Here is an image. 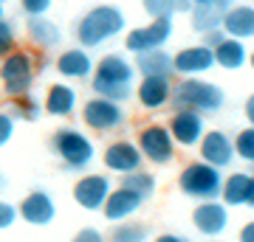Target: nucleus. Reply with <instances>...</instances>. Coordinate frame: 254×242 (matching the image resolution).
<instances>
[{
	"label": "nucleus",
	"instance_id": "21",
	"mask_svg": "<svg viewBox=\"0 0 254 242\" xmlns=\"http://www.w3.org/2000/svg\"><path fill=\"white\" fill-rule=\"evenodd\" d=\"M26 40L40 51H57L63 45V28L57 26L48 14H37V17H26Z\"/></svg>",
	"mask_w": 254,
	"mask_h": 242
},
{
	"label": "nucleus",
	"instance_id": "44",
	"mask_svg": "<svg viewBox=\"0 0 254 242\" xmlns=\"http://www.w3.org/2000/svg\"><path fill=\"white\" fill-rule=\"evenodd\" d=\"M9 189V178H6V172L0 169V192H6Z\"/></svg>",
	"mask_w": 254,
	"mask_h": 242
},
{
	"label": "nucleus",
	"instance_id": "16",
	"mask_svg": "<svg viewBox=\"0 0 254 242\" xmlns=\"http://www.w3.org/2000/svg\"><path fill=\"white\" fill-rule=\"evenodd\" d=\"M206 130V116L198 110H173L170 116V133L181 149H195Z\"/></svg>",
	"mask_w": 254,
	"mask_h": 242
},
{
	"label": "nucleus",
	"instance_id": "20",
	"mask_svg": "<svg viewBox=\"0 0 254 242\" xmlns=\"http://www.w3.org/2000/svg\"><path fill=\"white\" fill-rule=\"evenodd\" d=\"M144 206V197L138 194L136 189L130 186H113V192L108 194V200H105V206H102V214H105V220L108 223H127V220H133V217L138 214V208Z\"/></svg>",
	"mask_w": 254,
	"mask_h": 242
},
{
	"label": "nucleus",
	"instance_id": "33",
	"mask_svg": "<svg viewBox=\"0 0 254 242\" xmlns=\"http://www.w3.org/2000/svg\"><path fill=\"white\" fill-rule=\"evenodd\" d=\"M14 133H17V116L11 110H0V149L9 146Z\"/></svg>",
	"mask_w": 254,
	"mask_h": 242
},
{
	"label": "nucleus",
	"instance_id": "13",
	"mask_svg": "<svg viewBox=\"0 0 254 242\" xmlns=\"http://www.w3.org/2000/svg\"><path fill=\"white\" fill-rule=\"evenodd\" d=\"M133 99L144 113H161L173 99V76H138Z\"/></svg>",
	"mask_w": 254,
	"mask_h": 242
},
{
	"label": "nucleus",
	"instance_id": "30",
	"mask_svg": "<svg viewBox=\"0 0 254 242\" xmlns=\"http://www.w3.org/2000/svg\"><path fill=\"white\" fill-rule=\"evenodd\" d=\"M113 242H144L147 240V228L144 225H133V223H116L110 231Z\"/></svg>",
	"mask_w": 254,
	"mask_h": 242
},
{
	"label": "nucleus",
	"instance_id": "46",
	"mask_svg": "<svg viewBox=\"0 0 254 242\" xmlns=\"http://www.w3.org/2000/svg\"><path fill=\"white\" fill-rule=\"evenodd\" d=\"M249 68H252V73H254V48H252V54H249Z\"/></svg>",
	"mask_w": 254,
	"mask_h": 242
},
{
	"label": "nucleus",
	"instance_id": "15",
	"mask_svg": "<svg viewBox=\"0 0 254 242\" xmlns=\"http://www.w3.org/2000/svg\"><path fill=\"white\" fill-rule=\"evenodd\" d=\"M195 149H198L200 161L212 163V166H218V169H229V166L237 161L235 135H229L226 130H206Z\"/></svg>",
	"mask_w": 254,
	"mask_h": 242
},
{
	"label": "nucleus",
	"instance_id": "42",
	"mask_svg": "<svg viewBox=\"0 0 254 242\" xmlns=\"http://www.w3.org/2000/svg\"><path fill=\"white\" fill-rule=\"evenodd\" d=\"M158 242H184V237H181V234H161Z\"/></svg>",
	"mask_w": 254,
	"mask_h": 242
},
{
	"label": "nucleus",
	"instance_id": "12",
	"mask_svg": "<svg viewBox=\"0 0 254 242\" xmlns=\"http://www.w3.org/2000/svg\"><path fill=\"white\" fill-rule=\"evenodd\" d=\"M102 163H105V172L110 175H130V172H136L144 166V155L138 149L136 141H127V138H116V141H110L105 146V152H102Z\"/></svg>",
	"mask_w": 254,
	"mask_h": 242
},
{
	"label": "nucleus",
	"instance_id": "37",
	"mask_svg": "<svg viewBox=\"0 0 254 242\" xmlns=\"http://www.w3.org/2000/svg\"><path fill=\"white\" fill-rule=\"evenodd\" d=\"M48 54H51V51H37V54H34V65H37V71H40V73L46 71L48 65H54Z\"/></svg>",
	"mask_w": 254,
	"mask_h": 242
},
{
	"label": "nucleus",
	"instance_id": "10",
	"mask_svg": "<svg viewBox=\"0 0 254 242\" xmlns=\"http://www.w3.org/2000/svg\"><path fill=\"white\" fill-rule=\"evenodd\" d=\"M113 186L116 183L110 180V172H82L71 186V197L82 211H102Z\"/></svg>",
	"mask_w": 254,
	"mask_h": 242
},
{
	"label": "nucleus",
	"instance_id": "41",
	"mask_svg": "<svg viewBox=\"0 0 254 242\" xmlns=\"http://www.w3.org/2000/svg\"><path fill=\"white\" fill-rule=\"evenodd\" d=\"M192 6H195L192 0H175V14H190Z\"/></svg>",
	"mask_w": 254,
	"mask_h": 242
},
{
	"label": "nucleus",
	"instance_id": "38",
	"mask_svg": "<svg viewBox=\"0 0 254 242\" xmlns=\"http://www.w3.org/2000/svg\"><path fill=\"white\" fill-rule=\"evenodd\" d=\"M237 240L240 242H254V220L243 223V228H240V234H237Z\"/></svg>",
	"mask_w": 254,
	"mask_h": 242
},
{
	"label": "nucleus",
	"instance_id": "2",
	"mask_svg": "<svg viewBox=\"0 0 254 242\" xmlns=\"http://www.w3.org/2000/svg\"><path fill=\"white\" fill-rule=\"evenodd\" d=\"M127 31V14L113 3H96L76 20L73 37L76 43L85 48H102V45L113 43L119 37H125Z\"/></svg>",
	"mask_w": 254,
	"mask_h": 242
},
{
	"label": "nucleus",
	"instance_id": "29",
	"mask_svg": "<svg viewBox=\"0 0 254 242\" xmlns=\"http://www.w3.org/2000/svg\"><path fill=\"white\" fill-rule=\"evenodd\" d=\"M14 48H20V26L14 20L3 17L0 20V59L6 54H11Z\"/></svg>",
	"mask_w": 254,
	"mask_h": 242
},
{
	"label": "nucleus",
	"instance_id": "40",
	"mask_svg": "<svg viewBox=\"0 0 254 242\" xmlns=\"http://www.w3.org/2000/svg\"><path fill=\"white\" fill-rule=\"evenodd\" d=\"M218 40H223V28H215V31L203 34V43L206 45H218Z\"/></svg>",
	"mask_w": 254,
	"mask_h": 242
},
{
	"label": "nucleus",
	"instance_id": "23",
	"mask_svg": "<svg viewBox=\"0 0 254 242\" xmlns=\"http://www.w3.org/2000/svg\"><path fill=\"white\" fill-rule=\"evenodd\" d=\"M220 28H223V34L252 43L254 40V6L252 3H235V6H229Z\"/></svg>",
	"mask_w": 254,
	"mask_h": 242
},
{
	"label": "nucleus",
	"instance_id": "43",
	"mask_svg": "<svg viewBox=\"0 0 254 242\" xmlns=\"http://www.w3.org/2000/svg\"><path fill=\"white\" fill-rule=\"evenodd\" d=\"M212 3H215V6H220V9L226 11V9H229V6H235L237 0H212Z\"/></svg>",
	"mask_w": 254,
	"mask_h": 242
},
{
	"label": "nucleus",
	"instance_id": "14",
	"mask_svg": "<svg viewBox=\"0 0 254 242\" xmlns=\"http://www.w3.org/2000/svg\"><path fill=\"white\" fill-rule=\"evenodd\" d=\"M93 65H96V59L91 56V48H85V45L63 48L54 56V71L60 73V79L68 82H91Z\"/></svg>",
	"mask_w": 254,
	"mask_h": 242
},
{
	"label": "nucleus",
	"instance_id": "26",
	"mask_svg": "<svg viewBox=\"0 0 254 242\" xmlns=\"http://www.w3.org/2000/svg\"><path fill=\"white\" fill-rule=\"evenodd\" d=\"M223 14L226 11L215 6L212 0H203V3H195L190 11V23H192V31H198L200 37L209 34V31H215V28L223 26Z\"/></svg>",
	"mask_w": 254,
	"mask_h": 242
},
{
	"label": "nucleus",
	"instance_id": "35",
	"mask_svg": "<svg viewBox=\"0 0 254 242\" xmlns=\"http://www.w3.org/2000/svg\"><path fill=\"white\" fill-rule=\"evenodd\" d=\"M20 3V11L26 14V17H37V14H48L51 6H54V0H17Z\"/></svg>",
	"mask_w": 254,
	"mask_h": 242
},
{
	"label": "nucleus",
	"instance_id": "4",
	"mask_svg": "<svg viewBox=\"0 0 254 242\" xmlns=\"http://www.w3.org/2000/svg\"><path fill=\"white\" fill-rule=\"evenodd\" d=\"M51 152L63 163L65 172L82 175L96 161V144L91 138V130L82 127H60L51 133Z\"/></svg>",
	"mask_w": 254,
	"mask_h": 242
},
{
	"label": "nucleus",
	"instance_id": "27",
	"mask_svg": "<svg viewBox=\"0 0 254 242\" xmlns=\"http://www.w3.org/2000/svg\"><path fill=\"white\" fill-rule=\"evenodd\" d=\"M11 113L20 118V121H28V124H34V121H40L43 118V101L37 99V96H31V93H23V96H17V99H11Z\"/></svg>",
	"mask_w": 254,
	"mask_h": 242
},
{
	"label": "nucleus",
	"instance_id": "3",
	"mask_svg": "<svg viewBox=\"0 0 254 242\" xmlns=\"http://www.w3.org/2000/svg\"><path fill=\"white\" fill-rule=\"evenodd\" d=\"M173 110H198L203 116H215L226 107V90L218 82H209L203 76H178L173 82Z\"/></svg>",
	"mask_w": 254,
	"mask_h": 242
},
{
	"label": "nucleus",
	"instance_id": "1",
	"mask_svg": "<svg viewBox=\"0 0 254 242\" xmlns=\"http://www.w3.org/2000/svg\"><path fill=\"white\" fill-rule=\"evenodd\" d=\"M136 82H138L136 62L127 54L110 51V54L99 56L96 65H93L91 90L96 96H108V99H116L122 104H127L133 99V93H136Z\"/></svg>",
	"mask_w": 254,
	"mask_h": 242
},
{
	"label": "nucleus",
	"instance_id": "25",
	"mask_svg": "<svg viewBox=\"0 0 254 242\" xmlns=\"http://www.w3.org/2000/svg\"><path fill=\"white\" fill-rule=\"evenodd\" d=\"M249 186H252V175L249 172H229L223 175V186H220V200L229 208H243L249 206Z\"/></svg>",
	"mask_w": 254,
	"mask_h": 242
},
{
	"label": "nucleus",
	"instance_id": "31",
	"mask_svg": "<svg viewBox=\"0 0 254 242\" xmlns=\"http://www.w3.org/2000/svg\"><path fill=\"white\" fill-rule=\"evenodd\" d=\"M235 152H237L240 161L254 163V124L243 127V130L235 135Z\"/></svg>",
	"mask_w": 254,
	"mask_h": 242
},
{
	"label": "nucleus",
	"instance_id": "49",
	"mask_svg": "<svg viewBox=\"0 0 254 242\" xmlns=\"http://www.w3.org/2000/svg\"><path fill=\"white\" fill-rule=\"evenodd\" d=\"M3 3H9V0H3Z\"/></svg>",
	"mask_w": 254,
	"mask_h": 242
},
{
	"label": "nucleus",
	"instance_id": "34",
	"mask_svg": "<svg viewBox=\"0 0 254 242\" xmlns=\"http://www.w3.org/2000/svg\"><path fill=\"white\" fill-rule=\"evenodd\" d=\"M17 220H20L17 206L0 197V231H9V228H14V223H17Z\"/></svg>",
	"mask_w": 254,
	"mask_h": 242
},
{
	"label": "nucleus",
	"instance_id": "17",
	"mask_svg": "<svg viewBox=\"0 0 254 242\" xmlns=\"http://www.w3.org/2000/svg\"><path fill=\"white\" fill-rule=\"evenodd\" d=\"M20 220L31 228H46L57 220V203L46 189H31L26 197L17 203Z\"/></svg>",
	"mask_w": 254,
	"mask_h": 242
},
{
	"label": "nucleus",
	"instance_id": "22",
	"mask_svg": "<svg viewBox=\"0 0 254 242\" xmlns=\"http://www.w3.org/2000/svg\"><path fill=\"white\" fill-rule=\"evenodd\" d=\"M212 51H215V68H223V71H243L249 65V54H252L246 40H237L229 34H223L218 45H212Z\"/></svg>",
	"mask_w": 254,
	"mask_h": 242
},
{
	"label": "nucleus",
	"instance_id": "28",
	"mask_svg": "<svg viewBox=\"0 0 254 242\" xmlns=\"http://www.w3.org/2000/svg\"><path fill=\"white\" fill-rule=\"evenodd\" d=\"M122 186H130V189H136L138 194L144 200H150L158 192V178H155L153 172H147L144 166L136 172H130V175H122Z\"/></svg>",
	"mask_w": 254,
	"mask_h": 242
},
{
	"label": "nucleus",
	"instance_id": "32",
	"mask_svg": "<svg viewBox=\"0 0 254 242\" xmlns=\"http://www.w3.org/2000/svg\"><path fill=\"white\" fill-rule=\"evenodd\" d=\"M147 17H175V0H141Z\"/></svg>",
	"mask_w": 254,
	"mask_h": 242
},
{
	"label": "nucleus",
	"instance_id": "36",
	"mask_svg": "<svg viewBox=\"0 0 254 242\" xmlns=\"http://www.w3.org/2000/svg\"><path fill=\"white\" fill-rule=\"evenodd\" d=\"M73 240L76 242H102L105 234H102L99 228H93V225H85V228H79V231L73 234Z\"/></svg>",
	"mask_w": 254,
	"mask_h": 242
},
{
	"label": "nucleus",
	"instance_id": "6",
	"mask_svg": "<svg viewBox=\"0 0 254 242\" xmlns=\"http://www.w3.org/2000/svg\"><path fill=\"white\" fill-rule=\"evenodd\" d=\"M220 186H223V169L212 166L206 161H190L184 163L178 172V189L184 197L190 200H212L220 197Z\"/></svg>",
	"mask_w": 254,
	"mask_h": 242
},
{
	"label": "nucleus",
	"instance_id": "24",
	"mask_svg": "<svg viewBox=\"0 0 254 242\" xmlns=\"http://www.w3.org/2000/svg\"><path fill=\"white\" fill-rule=\"evenodd\" d=\"M138 76H175L173 68V54L164 48H153V51H141L133 56Z\"/></svg>",
	"mask_w": 254,
	"mask_h": 242
},
{
	"label": "nucleus",
	"instance_id": "45",
	"mask_svg": "<svg viewBox=\"0 0 254 242\" xmlns=\"http://www.w3.org/2000/svg\"><path fill=\"white\" fill-rule=\"evenodd\" d=\"M249 208H254V175H252V186H249Z\"/></svg>",
	"mask_w": 254,
	"mask_h": 242
},
{
	"label": "nucleus",
	"instance_id": "47",
	"mask_svg": "<svg viewBox=\"0 0 254 242\" xmlns=\"http://www.w3.org/2000/svg\"><path fill=\"white\" fill-rule=\"evenodd\" d=\"M6 17V3H3V0H0V20Z\"/></svg>",
	"mask_w": 254,
	"mask_h": 242
},
{
	"label": "nucleus",
	"instance_id": "39",
	"mask_svg": "<svg viewBox=\"0 0 254 242\" xmlns=\"http://www.w3.org/2000/svg\"><path fill=\"white\" fill-rule=\"evenodd\" d=\"M243 116H246V121H249V124H254V93H249V96H246V101H243Z\"/></svg>",
	"mask_w": 254,
	"mask_h": 242
},
{
	"label": "nucleus",
	"instance_id": "19",
	"mask_svg": "<svg viewBox=\"0 0 254 242\" xmlns=\"http://www.w3.org/2000/svg\"><path fill=\"white\" fill-rule=\"evenodd\" d=\"M43 110L51 118H71L79 110V90L73 88V82L57 79L46 88L43 96Z\"/></svg>",
	"mask_w": 254,
	"mask_h": 242
},
{
	"label": "nucleus",
	"instance_id": "5",
	"mask_svg": "<svg viewBox=\"0 0 254 242\" xmlns=\"http://www.w3.org/2000/svg\"><path fill=\"white\" fill-rule=\"evenodd\" d=\"M37 76H40V71L34 65V51L14 48L11 54L0 59V90L6 99H17L23 93H31Z\"/></svg>",
	"mask_w": 254,
	"mask_h": 242
},
{
	"label": "nucleus",
	"instance_id": "9",
	"mask_svg": "<svg viewBox=\"0 0 254 242\" xmlns=\"http://www.w3.org/2000/svg\"><path fill=\"white\" fill-rule=\"evenodd\" d=\"M173 34H175L173 17H150V23L125 31V51L136 56L141 51L164 48V45L173 40Z\"/></svg>",
	"mask_w": 254,
	"mask_h": 242
},
{
	"label": "nucleus",
	"instance_id": "7",
	"mask_svg": "<svg viewBox=\"0 0 254 242\" xmlns=\"http://www.w3.org/2000/svg\"><path fill=\"white\" fill-rule=\"evenodd\" d=\"M82 127L91 130V133H99V135H108V133H116L127 124V110L122 101L116 99H108V96H96L93 93L91 99L82 101Z\"/></svg>",
	"mask_w": 254,
	"mask_h": 242
},
{
	"label": "nucleus",
	"instance_id": "18",
	"mask_svg": "<svg viewBox=\"0 0 254 242\" xmlns=\"http://www.w3.org/2000/svg\"><path fill=\"white\" fill-rule=\"evenodd\" d=\"M173 68L175 76H203L215 68V51L206 43L184 45L181 51L173 54Z\"/></svg>",
	"mask_w": 254,
	"mask_h": 242
},
{
	"label": "nucleus",
	"instance_id": "48",
	"mask_svg": "<svg viewBox=\"0 0 254 242\" xmlns=\"http://www.w3.org/2000/svg\"><path fill=\"white\" fill-rule=\"evenodd\" d=\"M192 3H203V0H192Z\"/></svg>",
	"mask_w": 254,
	"mask_h": 242
},
{
	"label": "nucleus",
	"instance_id": "11",
	"mask_svg": "<svg viewBox=\"0 0 254 242\" xmlns=\"http://www.w3.org/2000/svg\"><path fill=\"white\" fill-rule=\"evenodd\" d=\"M229 223H232V211L220 197L198 200L192 208V228L206 240H220L229 231Z\"/></svg>",
	"mask_w": 254,
	"mask_h": 242
},
{
	"label": "nucleus",
	"instance_id": "8",
	"mask_svg": "<svg viewBox=\"0 0 254 242\" xmlns=\"http://www.w3.org/2000/svg\"><path fill=\"white\" fill-rule=\"evenodd\" d=\"M136 144L144 155V163H153V166L173 163L175 152H178V144L170 133V124H161V121H150L141 127L136 135Z\"/></svg>",
	"mask_w": 254,
	"mask_h": 242
}]
</instances>
